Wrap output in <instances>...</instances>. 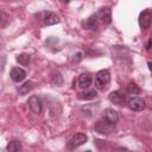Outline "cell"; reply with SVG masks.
<instances>
[{
  "label": "cell",
  "instance_id": "4fadbf2b",
  "mask_svg": "<svg viewBox=\"0 0 152 152\" xmlns=\"http://www.w3.org/2000/svg\"><path fill=\"white\" fill-rule=\"evenodd\" d=\"M83 27L87 28V30H91V31H95L96 27H97V15H91L89 17L86 21H83Z\"/></svg>",
  "mask_w": 152,
  "mask_h": 152
},
{
  "label": "cell",
  "instance_id": "3957f363",
  "mask_svg": "<svg viewBox=\"0 0 152 152\" xmlns=\"http://www.w3.org/2000/svg\"><path fill=\"white\" fill-rule=\"evenodd\" d=\"M27 104H28V108L31 109L32 113H34V114H40L42 113L43 103H42V100L38 95H31L27 100Z\"/></svg>",
  "mask_w": 152,
  "mask_h": 152
},
{
  "label": "cell",
  "instance_id": "52a82bcc",
  "mask_svg": "<svg viewBox=\"0 0 152 152\" xmlns=\"http://www.w3.org/2000/svg\"><path fill=\"white\" fill-rule=\"evenodd\" d=\"M10 77H11V80H12L13 82L19 83V82H21V81L25 80V77H26V71H25L24 69H21V68L14 66V68L11 69Z\"/></svg>",
  "mask_w": 152,
  "mask_h": 152
},
{
  "label": "cell",
  "instance_id": "cb8c5ba5",
  "mask_svg": "<svg viewBox=\"0 0 152 152\" xmlns=\"http://www.w3.org/2000/svg\"><path fill=\"white\" fill-rule=\"evenodd\" d=\"M148 68H150V70H151V71H152V63H151V62H150V63H148Z\"/></svg>",
  "mask_w": 152,
  "mask_h": 152
},
{
  "label": "cell",
  "instance_id": "2e32d148",
  "mask_svg": "<svg viewBox=\"0 0 152 152\" xmlns=\"http://www.w3.org/2000/svg\"><path fill=\"white\" fill-rule=\"evenodd\" d=\"M51 82H52L55 86H58V87H61V86L64 83V81H63V77H62L61 72H58V71H55V72L52 74V76H51Z\"/></svg>",
  "mask_w": 152,
  "mask_h": 152
},
{
  "label": "cell",
  "instance_id": "ffe728a7",
  "mask_svg": "<svg viewBox=\"0 0 152 152\" xmlns=\"http://www.w3.org/2000/svg\"><path fill=\"white\" fill-rule=\"evenodd\" d=\"M127 93L131 94V95H137V94L140 93V89H139V87L134 82H129L127 84Z\"/></svg>",
  "mask_w": 152,
  "mask_h": 152
},
{
  "label": "cell",
  "instance_id": "4316f807",
  "mask_svg": "<svg viewBox=\"0 0 152 152\" xmlns=\"http://www.w3.org/2000/svg\"><path fill=\"white\" fill-rule=\"evenodd\" d=\"M151 128H152V127H151Z\"/></svg>",
  "mask_w": 152,
  "mask_h": 152
},
{
  "label": "cell",
  "instance_id": "7c38bea8",
  "mask_svg": "<svg viewBox=\"0 0 152 152\" xmlns=\"http://www.w3.org/2000/svg\"><path fill=\"white\" fill-rule=\"evenodd\" d=\"M78 87L82 88V89H88L91 84V76L89 74H82L80 77H78Z\"/></svg>",
  "mask_w": 152,
  "mask_h": 152
},
{
  "label": "cell",
  "instance_id": "ba28073f",
  "mask_svg": "<svg viewBox=\"0 0 152 152\" xmlns=\"http://www.w3.org/2000/svg\"><path fill=\"white\" fill-rule=\"evenodd\" d=\"M152 23V13L148 11V10H145L140 13L139 15V25L141 28H147L150 27Z\"/></svg>",
  "mask_w": 152,
  "mask_h": 152
},
{
  "label": "cell",
  "instance_id": "e0dca14e",
  "mask_svg": "<svg viewBox=\"0 0 152 152\" xmlns=\"http://www.w3.org/2000/svg\"><path fill=\"white\" fill-rule=\"evenodd\" d=\"M6 150L8 152H17V151H20L21 150V145H20L19 141H11L6 146Z\"/></svg>",
  "mask_w": 152,
  "mask_h": 152
},
{
  "label": "cell",
  "instance_id": "277c9868",
  "mask_svg": "<svg viewBox=\"0 0 152 152\" xmlns=\"http://www.w3.org/2000/svg\"><path fill=\"white\" fill-rule=\"evenodd\" d=\"M127 106H128L129 109H132L134 112H140V110H142L145 108L146 103H145V101L141 97H139V96H132V97H129L127 100Z\"/></svg>",
  "mask_w": 152,
  "mask_h": 152
},
{
  "label": "cell",
  "instance_id": "8fae6325",
  "mask_svg": "<svg viewBox=\"0 0 152 152\" xmlns=\"http://www.w3.org/2000/svg\"><path fill=\"white\" fill-rule=\"evenodd\" d=\"M99 18L101 19V21L103 24H110L112 21V11L109 7H104L101 8L99 12Z\"/></svg>",
  "mask_w": 152,
  "mask_h": 152
},
{
  "label": "cell",
  "instance_id": "5b68a950",
  "mask_svg": "<svg viewBox=\"0 0 152 152\" xmlns=\"http://www.w3.org/2000/svg\"><path fill=\"white\" fill-rule=\"evenodd\" d=\"M87 140H88L87 134H84L82 132H78V133L74 134L71 137V139L69 140V147L70 148H76V147L83 145L84 142H87Z\"/></svg>",
  "mask_w": 152,
  "mask_h": 152
},
{
  "label": "cell",
  "instance_id": "d6986e66",
  "mask_svg": "<svg viewBox=\"0 0 152 152\" xmlns=\"http://www.w3.org/2000/svg\"><path fill=\"white\" fill-rule=\"evenodd\" d=\"M30 59H31V57L27 53H21L19 56H17V62L21 65H27L30 63Z\"/></svg>",
  "mask_w": 152,
  "mask_h": 152
},
{
  "label": "cell",
  "instance_id": "ac0fdd59",
  "mask_svg": "<svg viewBox=\"0 0 152 152\" xmlns=\"http://www.w3.org/2000/svg\"><path fill=\"white\" fill-rule=\"evenodd\" d=\"M31 89H32V82L27 81V82H25L23 86H19V88H18V91H19V94H21V95H25V94H26V93H28Z\"/></svg>",
  "mask_w": 152,
  "mask_h": 152
},
{
  "label": "cell",
  "instance_id": "d4e9b609",
  "mask_svg": "<svg viewBox=\"0 0 152 152\" xmlns=\"http://www.w3.org/2000/svg\"><path fill=\"white\" fill-rule=\"evenodd\" d=\"M7 1H18V0H7Z\"/></svg>",
  "mask_w": 152,
  "mask_h": 152
},
{
  "label": "cell",
  "instance_id": "30bf717a",
  "mask_svg": "<svg viewBox=\"0 0 152 152\" xmlns=\"http://www.w3.org/2000/svg\"><path fill=\"white\" fill-rule=\"evenodd\" d=\"M99 109H100V103H99V102H97V103L86 104V106H83V107L81 108V110H82L86 115H88V116H93V115H95V114L99 112Z\"/></svg>",
  "mask_w": 152,
  "mask_h": 152
},
{
  "label": "cell",
  "instance_id": "484cf974",
  "mask_svg": "<svg viewBox=\"0 0 152 152\" xmlns=\"http://www.w3.org/2000/svg\"><path fill=\"white\" fill-rule=\"evenodd\" d=\"M64 1H65V2H69V1H70V0H64Z\"/></svg>",
  "mask_w": 152,
  "mask_h": 152
},
{
  "label": "cell",
  "instance_id": "9c48e42d",
  "mask_svg": "<svg viewBox=\"0 0 152 152\" xmlns=\"http://www.w3.org/2000/svg\"><path fill=\"white\" fill-rule=\"evenodd\" d=\"M102 119L106 120V121H108V122H110V124H114L115 125L119 121V114H118L116 110H114L112 108H107L102 113Z\"/></svg>",
  "mask_w": 152,
  "mask_h": 152
},
{
  "label": "cell",
  "instance_id": "603a6c76",
  "mask_svg": "<svg viewBox=\"0 0 152 152\" xmlns=\"http://www.w3.org/2000/svg\"><path fill=\"white\" fill-rule=\"evenodd\" d=\"M151 44H152V39H150V40H148V44H147V49H148V50L151 49Z\"/></svg>",
  "mask_w": 152,
  "mask_h": 152
},
{
  "label": "cell",
  "instance_id": "7a4b0ae2",
  "mask_svg": "<svg viewBox=\"0 0 152 152\" xmlns=\"http://www.w3.org/2000/svg\"><path fill=\"white\" fill-rule=\"evenodd\" d=\"M115 129V125L114 124H110L106 120H102V121H97L95 125H94V131L100 133V134H110L113 133Z\"/></svg>",
  "mask_w": 152,
  "mask_h": 152
},
{
  "label": "cell",
  "instance_id": "44dd1931",
  "mask_svg": "<svg viewBox=\"0 0 152 152\" xmlns=\"http://www.w3.org/2000/svg\"><path fill=\"white\" fill-rule=\"evenodd\" d=\"M7 20H8L7 14L5 13V11H1V23H0V26H1V27H5V26H6Z\"/></svg>",
  "mask_w": 152,
  "mask_h": 152
},
{
  "label": "cell",
  "instance_id": "7402d4cb",
  "mask_svg": "<svg viewBox=\"0 0 152 152\" xmlns=\"http://www.w3.org/2000/svg\"><path fill=\"white\" fill-rule=\"evenodd\" d=\"M81 59H82V53H81V52H77V53L74 56V58H72V63H78Z\"/></svg>",
  "mask_w": 152,
  "mask_h": 152
},
{
  "label": "cell",
  "instance_id": "6da1fadb",
  "mask_svg": "<svg viewBox=\"0 0 152 152\" xmlns=\"http://www.w3.org/2000/svg\"><path fill=\"white\" fill-rule=\"evenodd\" d=\"M110 81V72L107 69H102L100 71H97L96 76H95V87L100 90L104 89L106 86L109 83Z\"/></svg>",
  "mask_w": 152,
  "mask_h": 152
},
{
  "label": "cell",
  "instance_id": "9a60e30c",
  "mask_svg": "<svg viewBox=\"0 0 152 152\" xmlns=\"http://www.w3.org/2000/svg\"><path fill=\"white\" fill-rule=\"evenodd\" d=\"M96 96V91L95 90H90V89H84L82 93L78 94V97L81 100H91Z\"/></svg>",
  "mask_w": 152,
  "mask_h": 152
},
{
  "label": "cell",
  "instance_id": "5bb4252c",
  "mask_svg": "<svg viewBox=\"0 0 152 152\" xmlns=\"http://www.w3.org/2000/svg\"><path fill=\"white\" fill-rule=\"evenodd\" d=\"M57 23H59V18H58V15L57 14H55V13H48L46 15H45V18H44V25H55V24H57Z\"/></svg>",
  "mask_w": 152,
  "mask_h": 152
},
{
  "label": "cell",
  "instance_id": "8992f818",
  "mask_svg": "<svg viewBox=\"0 0 152 152\" xmlns=\"http://www.w3.org/2000/svg\"><path fill=\"white\" fill-rule=\"evenodd\" d=\"M109 101L114 104H118V106H124V104H127V95H125L124 93L121 91H113L109 94L108 96Z\"/></svg>",
  "mask_w": 152,
  "mask_h": 152
}]
</instances>
